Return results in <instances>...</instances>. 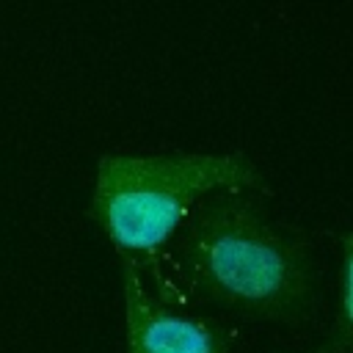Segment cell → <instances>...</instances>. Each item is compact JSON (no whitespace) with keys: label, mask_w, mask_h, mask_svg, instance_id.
Instances as JSON below:
<instances>
[{"label":"cell","mask_w":353,"mask_h":353,"mask_svg":"<svg viewBox=\"0 0 353 353\" xmlns=\"http://www.w3.org/2000/svg\"><path fill=\"white\" fill-rule=\"evenodd\" d=\"M185 287L259 320L292 323L314 301V262L306 243L281 229L245 190L207 196L176 234Z\"/></svg>","instance_id":"cell-1"},{"label":"cell","mask_w":353,"mask_h":353,"mask_svg":"<svg viewBox=\"0 0 353 353\" xmlns=\"http://www.w3.org/2000/svg\"><path fill=\"white\" fill-rule=\"evenodd\" d=\"M221 190H268L262 171L243 152L102 154L91 218L113 248L138 268L154 262L193 210Z\"/></svg>","instance_id":"cell-2"},{"label":"cell","mask_w":353,"mask_h":353,"mask_svg":"<svg viewBox=\"0 0 353 353\" xmlns=\"http://www.w3.org/2000/svg\"><path fill=\"white\" fill-rule=\"evenodd\" d=\"M127 353H229L232 331L215 320L176 312L149 290L143 270L121 256Z\"/></svg>","instance_id":"cell-3"},{"label":"cell","mask_w":353,"mask_h":353,"mask_svg":"<svg viewBox=\"0 0 353 353\" xmlns=\"http://www.w3.org/2000/svg\"><path fill=\"white\" fill-rule=\"evenodd\" d=\"M306 353H353V232L342 237V273H339V309L331 336Z\"/></svg>","instance_id":"cell-4"}]
</instances>
